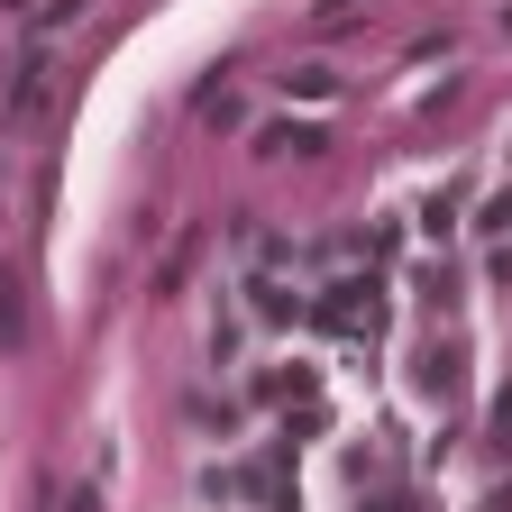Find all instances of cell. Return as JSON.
<instances>
[{
	"label": "cell",
	"mask_w": 512,
	"mask_h": 512,
	"mask_svg": "<svg viewBox=\"0 0 512 512\" xmlns=\"http://www.w3.org/2000/svg\"><path fill=\"white\" fill-rule=\"evenodd\" d=\"M503 430H512V394H503Z\"/></svg>",
	"instance_id": "cell-6"
},
{
	"label": "cell",
	"mask_w": 512,
	"mask_h": 512,
	"mask_svg": "<svg viewBox=\"0 0 512 512\" xmlns=\"http://www.w3.org/2000/svg\"><path fill=\"white\" fill-rule=\"evenodd\" d=\"M330 138H320V128H266V156H320Z\"/></svg>",
	"instance_id": "cell-2"
},
{
	"label": "cell",
	"mask_w": 512,
	"mask_h": 512,
	"mask_svg": "<svg viewBox=\"0 0 512 512\" xmlns=\"http://www.w3.org/2000/svg\"><path fill=\"white\" fill-rule=\"evenodd\" d=\"M284 92H302V101H330V92H339V74H320V64H311V74H284Z\"/></svg>",
	"instance_id": "cell-4"
},
{
	"label": "cell",
	"mask_w": 512,
	"mask_h": 512,
	"mask_svg": "<svg viewBox=\"0 0 512 512\" xmlns=\"http://www.w3.org/2000/svg\"><path fill=\"white\" fill-rule=\"evenodd\" d=\"M339 302H320V320H339V330H357V320H366V330H375V284H330Z\"/></svg>",
	"instance_id": "cell-1"
},
{
	"label": "cell",
	"mask_w": 512,
	"mask_h": 512,
	"mask_svg": "<svg viewBox=\"0 0 512 512\" xmlns=\"http://www.w3.org/2000/svg\"><path fill=\"white\" fill-rule=\"evenodd\" d=\"M37 92H46V55H28V64H19V92H10V110H37Z\"/></svg>",
	"instance_id": "cell-3"
},
{
	"label": "cell",
	"mask_w": 512,
	"mask_h": 512,
	"mask_svg": "<svg viewBox=\"0 0 512 512\" xmlns=\"http://www.w3.org/2000/svg\"><path fill=\"white\" fill-rule=\"evenodd\" d=\"M64 512H101V494H92V485H74V494H64Z\"/></svg>",
	"instance_id": "cell-5"
},
{
	"label": "cell",
	"mask_w": 512,
	"mask_h": 512,
	"mask_svg": "<svg viewBox=\"0 0 512 512\" xmlns=\"http://www.w3.org/2000/svg\"><path fill=\"white\" fill-rule=\"evenodd\" d=\"M485 512H512V503H485Z\"/></svg>",
	"instance_id": "cell-7"
}]
</instances>
